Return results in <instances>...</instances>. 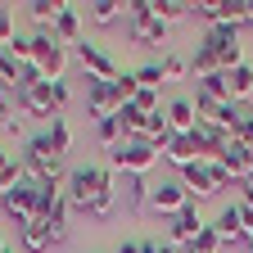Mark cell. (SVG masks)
<instances>
[{
  "label": "cell",
  "instance_id": "obj_1",
  "mask_svg": "<svg viewBox=\"0 0 253 253\" xmlns=\"http://www.w3.org/2000/svg\"><path fill=\"white\" fill-rule=\"evenodd\" d=\"M113 181H118V172L113 168H73L68 172V204L77 208V212H90V204L104 195V190H113Z\"/></svg>",
  "mask_w": 253,
  "mask_h": 253
},
{
  "label": "cell",
  "instance_id": "obj_2",
  "mask_svg": "<svg viewBox=\"0 0 253 253\" xmlns=\"http://www.w3.org/2000/svg\"><path fill=\"white\" fill-rule=\"evenodd\" d=\"M163 158V149L149 145V140H136V136H126L113 154H109V168L113 172H126V176H149V168Z\"/></svg>",
  "mask_w": 253,
  "mask_h": 253
},
{
  "label": "cell",
  "instance_id": "obj_3",
  "mask_svg": "<svg viewBox=\"0 0 253 253\" xmlns=\"http://www.w3.org/2000/svg\"><path fill=\"white\" fill-rule=\"evenodd\" d=\"M32 63H37V73L45 82H63V73H68V45H59L50 27L32 32Z\"/></svg>",
  "mask_w": 253,
  "mask_h": 253
},
{
  "label": "cell",
  "instance_id": "obj_4",
  "mask_svg": "<svg viewBox=\"0 0 253 253\" xmlns=\"http://www.w3.org/2000/svg\"><path fill=\"white\" fill-rule=\"evenodd\" d=\"M23 168H27V176L32 181H54V176H63V168H59V154H54V145H50V136H32L27 140V149H23Z\"/></svg>",
  "mask_w": 253,
  "mask_h": 253
},
{
  "label": "cell",
  "instance_id": "obj_5",
  "mask_svg": "<svg viewBox=\"0 0 253 253\" xmlns=\"http://www.w3.org/2000/svg\"><path fill=\"white\" fill-rule=\"evenodd\" d=\"M126 14H131V41H136V45H163L168 23L154 14V0H131Z\"/></svg>",
  "mask_w": 253,
  "mask_h": 253
},
{
  "label": "cell",
  "instance_id": "obj_6",
  "mask_svg": "<svg viewBox=\"0 0 253 253\" xmlns=\"http://www.w3.org/2000/svg\"><path fill=\"white\" fill-rule=\"evenodd\" d=\"M77 63H82V73L95 77V82H118V59L104 50V45H95V41H82L77 45Z\"/></svg>",
  "mask_w": 253,
  "mask_h": 253
},
{
  "label": "cell",
  "instance_id": "obj_7",
  "mask_svg": "<svg viewBox=\"0 0 253 253\" xmlns=\"http://www.w3.org/2000/svg\"><path fill=\"white\" fill-rule=\"evenodd\" d=\"M181 208H190V195H185V185H181V181H158V185H154V195H149V212L172 221Z\"/></svg>",
  "mask_w": 253,
  "mask_h": 253
},
{
  "label": "cell",
  "instance_id": "obj_8",
  "mask_svg": "<svg viewBox=\"0 0 253 253\" xmlns=\"http://www.w3.org/2000/svg\"><path fill=\"white\" fill-rule=\"evenodd\" d=\"M86 109H90V118H95V122L113 118V113L122 109V104H118L113 82H95V77H86Z\"/></svg>",
  "mask_w": 253,
  "mask_h": 253
},
{
  "label": "cell",
  "instance_id": "obj_9",
  "mask_svg": "<svg viewBox=\"0 0 253 253\" xmlns=\"http://www.w3.org/2000/svg\"><path fill=\"white\" fill-rule=\"evenodd\" d=\"M176 181L185 185V195H195V199H212V195H217V185H212V163H208V158H195L190 168H181Z\"/></svg>",
  "mask_w": 253,
  "mask_h": 253
},
{
  "label": "cell",
  "instance_id": "obj_10",
  "mask_svg": "<svg viewBox=\"0 0 253 253\" xmlns=\"http://www.w3.org/2000/svg\"><path fill=\"white\" fill-rule=\"evenodd\" d=\"M18 109H23V113H37V118H59L54 104H50V82L23 86V90H18Z\"/></svg>",
  "mask_w": 253,
  "mask_h": 253
},
{
  "label": "cell",
  "instance_id": "obj_11",
  "mask_svg": "<svg viewBox=\"0 0 253 253\" xmlns=\"http://www.w3.org/2000/svg\"><path fill=\"white\" fill-rule=\"evenodd\" d=\"M50 32H54L59 45H73V50H77V45L86 41V37H82V9H77V5H63V14H59V23H54Z\"/></svg>",
  "mask_w": 253,
  "mask_h": 253
},
{
  "label": "cell",
  "instance_id": "obj_12",
  "mask_svg": "<svg viewBox=\"0 0 253 253\" xmlns=\"http://www.w3.org/2000/svg\"><path fill=\"white\" fill-rule=\"evenodd\" d=\"M204 226H208V221H199L195 204H190V208H181V212L172 217V244H176V249H181V244L190 249V244H195V235H199Z\"/></svg>",
  "mask_w": 253,
  "mask_h": 253
},
{
  "label": "cell",
  "instance_id": "obj_13",
  "mask_svg": "<svg viewBox=\"0 0 253 253\" xmlns=\"http://www.w3.org/2000/svg\"><path fill=\"white\" fill-rule=\"evenodd\" d=\"M163 113H168V126H172L176 136H190V131H195V122H199V113H195V100H172Z\"/></svg>",
  "mask_w": 253,
  "mask_h": 253
},
{
  "label": "cell",
  "instance_id": "obj_14",
  "mask_svg": "<svg viewBox=\"0 0 253 253\" xmlns=\"http://www.w3.org/2000/svg\"><path fill=\"white\" fill-rule=\"evenodd\" d=\"M217 163H221V168H226V172L244 185V172L253 168V149H249V145H240V140H231V145H226V154H221Z\"/></svg>",
  "mask_w": 253,
  "mask_h": 253
},
{
  "label": "cell",
  "instance_id": "obj_15",
  "mask_svg": "<svg viewBox=\"0 0 253 253\" xmlns=\"http://www.w3.org/2000/svg\"><path fill=\"white\" fill-rule=\"evenodd\" d=\"M240 226H244V212H240V204H226V208L217 212V221H212V231H217L221 240H226V244H235V240H240Z\"/></svg>",
  "mask_w": 253,
  "mask_h": 253
},
{
  "label": "cell",
  "instance_id": "obj_16",
  "mask_svg": "<svg viewBox=\"0 0 253 253\" xmlns=\"http://www.w3.org/2000/svg\"><path fill=\"white\" fill-rule=\"evenodd\" d=\"M118 122H122V131H126V136L149 140V122H154V118H149V113H140L136 104H122V109H118Z\"/></svg>",
  "mask_w": 253,
  "mask_h": 253
},
{
  "label": "cell",
  "instance_id": "obj_17",
  "mask_svg": "<svg viewBox=\"0 0 253 253\" xmlns=\"http://www.w3.org/2000/svg\"><path fill=\"white\" fill-rule=\"evenodd\" d=\"M163 158L181 172V168H190V163L199 158V149H195V140H190V136H172V140H168V149H163Z\"/></svg>",
  "mask_w": 253,
  "mask_h": 253
},
{
  "label": "cell",
  "instance_id": "obj_18",
  "mask_svg": "<svg viewBox=\"0 0 253 253\" xmlns=\"http://www.w3.org/2000/svg\"><path fill=\"white\" fill-rule=\"evenodd\" d=\"M226 86H231V100L244 104L249 95H253V63H240V68H231V73H226Z\"/></svg>",
  "mask_w": 253,
  "mask_h": 253
},
{
  "label": "cell",
  "instance_id": "obj_19",
  "mask_svg": "<svg viewBox=\"0 0 253 253\" xmlns=\"http://www.w3.org/2000/svg\"><path fill=\"white\" fill-rule=\"evenodd\" d=\"M68 208H73V204H68V195H63V199H59V204L41 217L45 226H50V240H54V244H63V240H68Z\"/></svg>",
  "mask_w": 253,
  "mask_h": 253
},
{
  "label": "cell",
  "instance_id": "obj_20",
  "mask_svg": "<svg viewBox=\"0 0 253 253\" xmlns=\"http://www.w3.org/2000/svg\"><path fill=\"white\" fill-rule=\"evenodd\" d=\"M190 73H195L199 82H204V77H212V73H221V63H217V50L199 41V45H195V54H190Z\"/></svg>",
  "mask_w": 253,
  "mask_h": 253
},
{
  "label": "cell",
  "instance_id": "obj_21",
  "mask_svg": "<svg viewBox=\"0 0 253 253\" xmlns=\"http://www.w3.org/2000/svg\"><path fill=\"white\" fill-rule=\"evenodd\" d=\"M204 45H212V50H231V45H240V27H231V23H212V27L204 32Z\"/></svg>",
  "mask_w": 253,
  "mask_h": 253
},
{
  "label": "cell",
  "instance_id": "obj_22",
  "mask_svg": "<svg viewBox=\"0 0 253 253\" xmlns=\"http://www.w3.org/2000/svg\"><path fill=\"white\" fill-rule=\"evenodd\" d=\"M63 5H68V0H32L27 14L37 18L41 27H54V23H59V14H63Z\"/></svg>",
  "mask_w": 253,
  "mask_h": 253
},
{
  "label": "cell",
  "instance_id": "obj_23",
  "mask_svg": "<svg viewBox=\"0 0 253 253\" xmlns=\"http://www.w3.org/2000/svg\"><path fill=\"white\" fill-rule=\"evenodd\" d=\"M45 136H50V145H54V154H59V158L73 149V126H68V118H63V113H59V118H50V131H45Z\"/></svg>",
  "mask_w": 253,
  "mask_h": 253
},
{
  "label": "cell",
  "instance_id": "obj_24",
  "mask_svg": "<svg viewBox=\"0 0 253 253\" xmlns=\"http://www.w3.org/2000/svg\"><path fill=\"white\" fill-rule=\"evenodd\" d=\"M86 9H90V23L109 27V23H118V18H122V9H126V5H122V0H90Z\"/></svg>",
  "mask_w": 253,
  "mask_h": 253
},
{
  "label": "cell",
  "instance_id": "obj_25",
  "mask_svg": "<svg viewBox=\"0 0 253 253\" xmlns=\"http://www.w3.org/2000/svg\"><path fill=\"white\" fill-rule=\"evenodd\" d=\"M18 235H23V249H27V253H45V249L54 244L45 221H32V226H27V231H18Z\"/></svg>",
  "mask_w": 253,
  "mask_h": 253
},
{
  "label": "cell",
  "instance_id": "obj_26",
  "mask_svg": "<svg viewBox=\"0 0 253 253\" xmlns=\"http://www.w3.org/2000/svg\"><path fill=\"white\" fill-rule=\"evenodd\" d=\"M95 136H100V145H104V149L113 154V149H118V145L126 140V131H122V122H118V113H113V118H104V122H95Z\"/></svg>",
  "mask_w": 253,
  "mask_h": 253
},
{
  "label": "cell",
  "instance_id": "obj_27",
  "mask_svg": "<svg viewBox=\"0 0 253 253\" xmlns=\"http://www.w3.org/2000/svg\"><path fill=\"white\" fill-rule=\"evenodd\" d=\"M154 14H158V18H163V23L172 27V23L190 18V0H154Z\"/></svg>",
  "mask_w": 253,
  "mask_h": 253
},
{
  "label": "cell",
  "instance_id": "obj_28",
  "mask_svg": "<svg viewBox=\"0 0 253 253\" xmlns=\"http://www.w3.org/2000/svg\"><path fill=\"white\" fill-rule=\"evenodd\" d=\"M113 90H118V104H131L136 95H140V77H136V68H131V73L122 68V73H118V82H113Z\"/></svg>",
  "mask_w": 253,
  "mask_h": 253
},
{
  "label": "cell",
  "instance_id": "obj_29",
  "mask_svg": "<svg viewBox=\"0 0 253 253\" xmlns=\"http://www.w3.org/2000/svg\"><path fill=\"white\" fill-rule=\"evenodd\" d=\"M149 195H154L149 176H126V199H131V208H149Z\"/></svg>",
  "mask_w": 253,
  "mask_h": 253
},
{
  "label": "cell",
  "instance_id": "obj_30",
  "mask_svg": "<svg viewBox=\"0 0 253 253\" xmlns=\"http://www.w3.org/2000/svg\"><path fill=\"white\" fill-rule=\"evenodd\" d=\"M221 249H226V240H221V235H217L212 226H204V231L195 235V244H190L185 253H221Z\"/></svg>",
  "mask_w": 253,
  "mask_h": 253
},
{
  "label": "cell",
  "instance_id": "obj_31",
  "mask_svg": "<svg viewBox=\"0 0 253 253\" xmlns=\"http://www.w3.org/2000/svg\"><path fill=\"white\" fill-rule=\"evenodd\" d=\"M190 14L212 27V23H221V0H195V5H190Z\"/></svg>",
  "mask_w": 253,
  "mask_h": 253
},
{
  "label": "cell",
  "instance_id": "obj_32",
  "mask_svg": "<svg viewBox=\"0 0 253 253\" xmlns=\"http://www.w3.org/2000/svg\"><path fill=\"white\" fill-rule=\"evenodd\" d=\"M18 77H23V68H18L14 59H9V50L0 45V82H5L9 90H18Z\"/></svg>",
  "mask_w": 253,
  "mask_h": 253
},
{
  "label": "cell",
  "instance_id": "obj_33",
  "mask_svg": "<svg viewBox=\"0 0 253 253\" xmlns=\"http://www.w3.org/2000/svg\"><path fill=\"white\" fill-rule=\"evenodd\" d=\"M158 63H163V82H176V77L190 73V59H181V54H163Z\"/></svg>",
  "mask_w": 253,
  "mask_h": 253
},
{
  "label": "cell",
  "instance_id": "obj_34",
  "mask_svg": "<svg viewBox=\"0 0 253 253\" xmlns=\"http://www.w3.org/2000/svg\"><path fill=\"white\" fill-rule=\"evenodd\" d=\"M240 145H253V109L249 104H240V122H235V131H231Z\"/></svg>",
  "mask_w": 253,
  "mask_h": 253
},
{
  "label": "cell",
  "instance_id": "obj_35",
  "mask_svg": "<svg viewBox=\"0 0 253 253\" xmlns=\"http://www.w3.org/2000/svg\"><path fill=\"white\" fill-rule=\"evenodd\" d=\"M136 77H140V86H149V90H158V86H163V63H140V68H136Z\"/></svg>",
  "mask_w": 253,
  "mask_h": 253
},
{
  "label": "cell",
  "instance_id": "obj_36",
  "mask_svg": "<svg viewBox=\"0 0 253 253\" xmlns=\"http://www.w3.org/2000/svg\"><path fill=\"white\" fill-rule=\"evenodd\" d=\"M221 23L244 27V0H221Z\"/></svg>",
  "mask_w": 253,
  "mask_h": 253
},
{
  "label": "cell",
  "instance_id": "obj_37",
  "mask_svg": "<svg viewBox=\"0 0 253 253\" xmlns=\"http://www.w3.org/2000/svg\"><path fill=\"white\" fill-rule=\"evenodd\" d=\"M212 122L221 126V131H235V122H240V104H221V109L212 113Z\"/></svg>",
  "mask_w": 253,
  "mask_h": 253
},
{
  "label": "cell",
  "instance_id": "obj_38",
  "mask_svg": "<svg viewBox=\"0 0 253 253\" xmlns=\"http://www.w3.org/2000/svg\"><path fill=\"white\" fill-rule=\"evenodd\" d=\"M131 104H136L140 113H149V118H154V113H163V109H158V90H149V86H140V95H136Z\"/></svg>",
  "mask_w": 253,
  "mask_h": 253
},
{
  "label": "cell",
  "instance_id": "obj_39",
  "mask_svg": "<svg viewBox=\"0 0 253 253\" xmlns=\"http://www.w3.org/2000/svg\"><path fill=\"white\" fill-rule=\"evenodd\" d=\"M68 100H73L68 82H50V104H54V113H63V109H68Z\"/></svg>",
  "mask_w": 253,
  "mask_h": 253
},
{
  "label": "cell",
  "instance_id": "obj_40",
  "mask_svg": "<svg viewBox=\"0 0 253 253\" xmlns=\"http://www.w3.org/2000/svg\"><path fill=\"white\" fill-rule=\"evenodd\" d=\"M86 217H95V221H104V217H113V190H104V195H100V199L90 204V212H86Z\"/></svg>",
  "mask_w": 253,
  "mask_h": 253
},
{
  "label": "cell",
  "instance_id": "obj_41",
  "mask_svg": "<svg viewBox=\"0 0 253 253\" xmlns=\"http://www.w3.org/2000/svg\"><path fill=\"white\" fill-rule=\"evenodd\" d=\"M14 104H18V90H9V86H0V122H9V118H18V113H14Z\"/></svg>",
  "mask_w": 253,
  "mask_h": 253
},
{
  "label": "cell",
  "instance_id": "obj_42",
  "mask_svg": "<svg viewBox=\"0 0 253 253\" xmlns=\"http://www.w3.org/2000/svg\"><path fill=\"white\" fill-rule=\"evenodd\" d=\"M212 185H217V195H221V190H235L240 181H235V176H231L226 168H221V163H212Z\"/></svg>",
  "mask_w": 253,
  "mask_h": 253
},
{
  "label": "cell",
  "instance_id": "obj_43",
  "mask_svg": "<svg viewBox=\"0 0 253 253\" xmlns=\"http://www.w3.org/2000/svg\"><path fill=\"white\" fill-rule=\"evenodd\" d=\"M9 41H14V14L0 5V45H9Z\"/></svg>",
  "mask_w": 253,
  "mask_h": 253
},
{
  "label": "cell",
  "instance_id": "obj_44",
  "mask_svg": "<svg viewBox=\"0 0 253 253\" xmlns=\"http://www.w3.org/2000/svg\"><path fill=\"white\" fill-rule=\"evenodd\" d=\"M140 253H176V244L172 240H163V244L158 240H140Z\"/></svg>",
  "mask_w": 253,
  "mask_h": 253
},
{
  "label": "cell",
  "instance_id": "obj_45",
  "mask_svg": "<svg viewBox=\"0 0 253 253\" xmlns=\"http://www.w3.org/2000/svg\"><path fill=\"white\" fill-rule=\"evenodd\" d=\"M240 212H244V208H240ZM240 240H249V244H253V212H244V226H240Z\"/></svg>",
  "mask_w": 253,
  "mask_h": 253
},
{
  "label": "cell",
  "instance_id": "obj_46",
  "mask_svg": "<svg viewBox=\"0 0 253 253\" xmlns=\"http://www.w3.org/2000/svg\"><path fill=\"white\" fill-rule=\"evenodd\" d=\"M240 208H244V212H253V190H244V185H240Z\"/></svg>",
  "mask_w": 253,
  "mask_h": 253
},
{
  "label": "cell",
  "instance_id": "obj_47",
  "mask_svg": "<svg viewBox=\"0 0 253 253\" xmlns=\"http://www.w3.org/2000/svg\"><path fill=\"white\" fill-rule=\"evenodd\" d=\"M113 253H140V240H122V244H118Z\"/></svg>",
  "mask_w": 253,
  "mask_h": 253
},
{
  "label": "cell",
  "instance_id": "obj_48",
  "mask_svg": "<svg viewBox=\"0 0 253 253\" xmlns=\"http://www.w3.org/2000/svg\"><path fill=\"white\" fill-rule=\"evenodd\" d=\"M244 27H253V0H244Z\"/></svg>",
  "mask_w": 253,
  "mask_h": 253
},
{
  "label": "cell",
  "instance_id": "obj_49",
  "mask_svg": "<svg viewBox=\"0 0 253 253\" xmlns=\"http://www.w3.org/2000/svg\"><path fill=\"white\" fill-rule=\"evenodd\" d=\"M244 190H253V168H249V172H244Z\"/></svg>",
  "mask_w": 253,
  "mask_h": 253
},
{
  "label": "cell",
  "instance_id": "obj_50",
  "mask_svg": "<svg viewBox=\"0 0 253 253\" xmlns=\"http://www.w3.org/2000/svg\"><path fill=\"white\" fill-rule=\"evenodd\" d=\"M9 158H14V154H5V149H0V168H5V163H9Z\"/></svg>",
  "mask_w": 253,
  "mask_h": 253
},
{
  "label": "cell",
  "instance_id": "obj_51",
  "mask_svg": "<svg viewBox=\"0 0 253 253\" xmlns=\"http://www.w3.org/2000/svg\"><path fill=\"white\" fill-rule=\"evenodd\" d=\"M0 253H14V244H5V249H0Z\"/></svg>",
  "mask_w": 253,
  "mask_h": 253
},
{
  "label": "cell",
  "instance_id": "obj_52",
  "mask_svg": "<svg viewBox=\"0 0 253 253\" xmlns=\"http://www.w3.org/2000/svg\"><path fill=\"white\" fill-rule=\"evenodd\" d=\"M0 204H5V185H0Z\"/></svg>",
  "mask_w": 253,
  "mask_h": 253
},
{
  "label": "cell",
  "instance_id": "obj_53",
  "mask_svg": "<svg viewBox=\"0 0 253 253\" xmlns=\"http://www.w3.org/2000/svg\"><path fill=\"white\" fill-rule=\"evenodd\" d=\"M244 104H249V109H253V95H249V100H244Z\"/></svg>",
  "mask_w": 253,
  "mask_h": 253
},
{
  "label": "cell",
  "instance_id": "obj_54",
  "mask_svg": "<svg viewBox=\"0 0 253 253\" xmlns=\"http://www.w3.org/2000/svg\"><path fill=\"white\" fill-rule=\"evenodd\" d=\"M0 249H5V240H0Z\"/></svg>",
  "mask_w": 253,
  "mask_h": 253
},
{
  "label": "cell",
  "instance_id": "obj_55",
  "mask_svg": "<svg viewBox=\"0 0 253 253\" xmlns=\"http://www.w3.org/2000/svg\"><path fill=\"white\" fill-rule=\"evenodd\" d=\"M249 149H253V145H249Z\"/></svg>",
  "mask_w": 253,
  "mask_h": 253
}]
</instances>
